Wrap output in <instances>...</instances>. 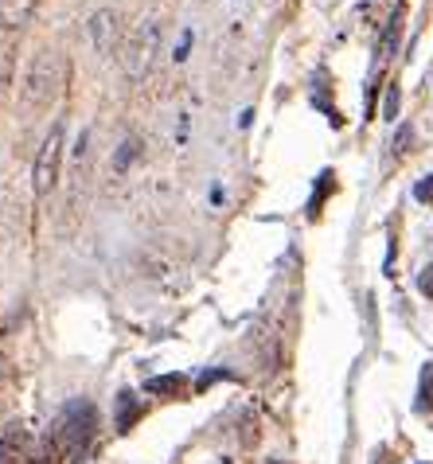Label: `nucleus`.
<instances>
[{"instance_id":"9d476101","label":"nucleus","mask_w":433,"mask_h":464,"mask_svg":"<svg viewBox=\"0 0 433 464\" xmlns=\"http://www.w3.org/2000/svg\"><path fill=\"white\" fill-rule=\"evenodd\" d=\"M137 418V402H133V394H121V421H118V430H130Z\"/></svg>"},{"instance_id":"1a4fd4ad","label":"nucleus","mask_w":433,"mask_h":464,"mask_svg":"<svg viewBox=\"0 0 433 464\" xmlns=\"http://www.w3.org/2000/svg\"><path fill=\"white\" fill-rule=\"evenodd\" d=\"M184 391V375H160L145 382V394H180Z\"/></svg>"},{"instance_id":"dca6fc26","label":"nucleus","mask_w":433,"mask_h":464,"mask_svg":"<svg viewBox=\"0 0 433 464\" xmlns=\"http://www.w3.org/2000/svg\"><path fill=\"white\" fill-rule=\"evenodd\" d=\"M270 464H282V460H270Z\"/></svg>"},{"instance_id":"6e6552de","label":"nucleus","mask_w":433,"mask_h":464,"mask_svg":"<svg viewBox=\"0 0 433 464\" xmlns=\"http://www.w3.org/2000/svg\"><path fill=\"white\" fill-rule=\"evenodd\" d=\"M32 464H63V449L55 445V437H43L40 445H35V453H32Z\"/></svg>"},{"instance_id":"423d86ee","label":"nucleus","mask_w":433,"mask_h":464,"mask_svg":"<svg viewBox=\"0 0 433 464\" xmlns=\"http://www.w3.org/2000/svg\"><path fill=\"white\" fill-rule=\"evenodd\" d=\"M91 40H94V47L101 51V55H110L113 40H118V16H113V12H98V16L91 20Z\"/></svg>"},{"instance_id":"4468645a","label":"nucleus","mask_w":433,"mask_h":464,"mask_svg":"<svg viewBox=\"0 0 433 464\" xmlns=\"http://www.w3.org/2000/svg\"><path fill=\"white\" fill-rule=\"evenodd\" d=\"M406 145H410V125L399 129V137H394V152H406Z\"/></svg>"},{"instance_id":"f8f14e48","label":"nucleus","mask_w":433,"mask_h":464,"mask_svg":"<svg viewBox=\"0 0 433 464\" xmlns=\"http://www.w3.org/2000/svg\"><path fill=\"white\" fill-rule=\"evenodd\" d=\"M414 196H418V199H422V203H433V176H426V179H418Z\"/></svg>"},{"instance_id":"0eeeda50","label":"nucleus","mask_w":433,"mask_h":464,"mask_svg":"<svg viewBox=\"0 0 433 464\" xmlns=\"http://www.w3.org/2000/svg\"><path fill=\"white\" fill-rule=\"evenodd\" d=\"M24 441H28L24 425L12 421L5 430V437H0V464H24Z\"/></svg>"},{"instance_id":"ddd939ff","label":"nucleus","mask_w":433,"mask_h":464,"mask_svg":"<svg viewBox=\"0 0 433 464\" xmlns=\"http://www.w3.org/2000/svg\"><path fill=\"white\" fill-rule=\"evenodd\" d=\"M418 289H422L426 296H433V266H426L422 274H418Z\"/></svg>"},{"instance_id":"39448f33","label":"nucleus","mask_w":433,"mask_h":464,"mask_svg":"<svg viewBox=\"0 0 433 464\" xmlns=\"http://www.w3.org/2000/svg\"><path fill=\"white\" fill-rule=\"evenodd\" d=\"M35 8H40V0H0V28H24L35 16Z\"/></svg>"},{"instance_id":"20e7f679","label":"nucleus","mask_w":433,"mask_h":464,"mask_svg":"<svg viewBox=\"0 0 433 464\" xmlns=\"http://www.w3.org/2000/svg\"><path fill=\"white\" fill-rule=\"evenodd\" d=\"M59 160H63V125H51V133L43 137V145H40V157H35V169H32L35 196H47V191L55 188Z\"/></svg>"},{"instance_id":"f03ea898","label":"nucleus","mask_w":433,"mask_h":464,"mask_svg":"<svg viewBox=\"0 0 433 464\" xmlns=\"http://www.w3.org/2000/svg\"><path fill=\"white\" fill-rule=\"evenodd\" d=\"M59 82H63V59L55 55V51H43V55L35 59L32 74H28V86H24V102H28L32 110L47 106V102L59 94Z\"/></svg>"},{"instance_id":"2eb2a0df","label":"nucleus","mask_w":433,"mask_h":464,"mask_svg":"<svg viewBox=\"0 0 433 464\" xmlns=\"http://www.w3.org/2000/svg\"><path fill=\"white\" fill-rule=\"evenodd\" d=\"M422 398H426L422 406H433V371H429V379H426V386H422Z\"/></svg>"},{"instance_id":"f257e3e1","label":"nucleus","mask_w":433,"mask_h":464,"mask_svg":"<svg viewBox=\"0 0 433 464\" xmlns=\"http://www.w3.org/2000/svg\"><path fill=\"white\" fill-rule=\"evenodd\" d=\"M98 430V410L91 402H71L67 410L59 414L55 430H51V437H55V445L63 449V460H74L86 453V445H91V437Z\"/></svg>"},{"instance_id":"7ed1b4c3","label":"nucleus","mask_w":433,"mask_h":464,"mask_svg":"<svg viewBox=\"0 0 433 464\" xmlns=\"http://www.w3.org/2000/svg\"><path fill=\"white\" fill-rule=\"evenodd\" d=\"M160 47V28L152 20L137 24V28L130 32V40L121 44V67L133 74V79H141V74L152 67V55H157Z\"/></svg>"},{"instance_id":"9b49d317","label":"nucleus","mask_w":433,"mask_h":464,"mask_svg":"<svg viewBox=\"0 0 433 464\" xmlns=\"http://www.w3.org/2000/svg\"><path fill=\"white\" fill-rule=\"evenodd\" d=\"M383 118H399V86H390L387 90V102H383Z\"/></svg>"}]
</instances>
